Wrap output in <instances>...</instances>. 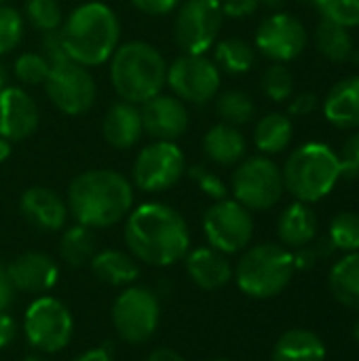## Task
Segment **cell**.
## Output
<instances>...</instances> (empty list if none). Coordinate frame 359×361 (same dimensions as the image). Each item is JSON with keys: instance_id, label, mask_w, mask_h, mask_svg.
<instances>
[{"instance_id": "cell-14", "label": "cell", "mask_w": 359, "mask_h": 361, "mask_svg": "<svg viewBox=\"0 0 359 361\" xmlns=\"http://www.w3.org/2000/svg\"><path fill=\"white\" fill-rule=\"evenodd\" d=\"M51 102L66 114H83L95 102V82L85 66L68 59L51 66L44 82Z\"/></svg>"}, {"instance_id": "cell-1", "label": "cell", "mask_w": 359, "mask_h": 361, "mask_svg": "<svg viewBox=\"0 0 359 361\" xmlns=\"http://www.w3.org/2000/svg\"><path fill=\"white\" fill-rule=\"evenodd\" d=\"M125 243L135 260L150 267H169L186 258L190 233L184 218L174 207L144 203L129 212Z\"/></svg>"}, {"instance_id": "cell-38", "label": "cell", "mask_w": 359, "mask_h": 361, "mask_svg": "<svg viewBox=\"0 0 359 361\" xmlns=\"http://www.w3.org/2000/svg\"><path fill=\"white\" fill-rule=\"evenodd\" d=\"M23 36L21 15L6 4H0V55L11 53Z\"/></svg>"}, {"instance_id": "cell-19", "label": "cell", "mask_w": 359, "mask_h": 361, "mask_svg": "<svg viewBox=\"0 0 359 361\" xmlns=\"http://www.w3.org/2000/svg\"><path fill=\"white\" fill-rule=\"evenodd\" d=\"M21 214L23 218L38 231L55 233L66 226L68 205L59 199L57 192L44 186H32L21 197Z\"/></svg>"}, {"instance_id": "cell-11", "label": "cell", "mask_w": 359, "mask_h": 361, "mask_svg": "<svg viewBox=\"0 0 359 361\" xmlns=\"http://www.w3.org/2000/svg\"><path fill=\"white\" fill-rule=\"evenodd\" d=\"M203 231L214 250L222 254H237L252 241L254 220L248 207L237 201L222 199L207 209Z\"/></svg>"}, {"instance_id": "cell-42", "label": "cell", "mask_w": 359, "mask_h": 361, "mask_svg": "<svg viewBox=\"0 0 359 361\" xmlns=\"http://www.w3.org/2000/svg\"><path fill=\"white\" fill-rule=\"evenodd\" d=\"M44 57L49 59L51 66L55 63H61V61H68V53H66V47H63V40H61V32L59 30H53V32H44Z\"/></svg>"}, {"instance_id": "cell-3", "label": "cell", "mask_w": 359, "mask_h": 361, "mask_svg": "<svg viewBox=\"0 0 359 361\" xmlns=\"http://www.w3.org/2000/svg\"><path fill=\"white\" fill-rule=\"evenodd\" d=\"M59 32L68 57L85 68L108 61L121 38L114 11L102 2H87L74 8Z\"/></svg>"}, {"instance_id": "cell-20", "label": "cell", "mask_w": 359, "mask_h": 361, "mask_svg": "<svg viewBox=\"0 0 359 361\" xmlns=\"http://www.w3.org/2000/svg\"><path fill=\"white\" fill-rule=\"evenodd\" d=\"M186 271L201 290H220L233 279L231 262L214 247H199L186 254Z\"/></svg>"}, {"instance_id": "cell-36", "label": "cell", "mask_w": 359, "mask_h": 361, "mask_svg": "<svg viewBox=\"0 0 359 361\" xmlns=\"http://www.w3.org/2000/svg\"><path fill=\"white\" fill-rule=\"evenodd\" d=\"M25 15L30 23L40 32H53L63 21V13L57 0H28Z\"/></svg>"}, {"instance_id": "cell-7", "label": "cell", "mask_w": 359, "mask_h": 361, "mask_svg": "<svg viewBox=\"0 0 359 361\" xmlns=\"http://www.w3.org/2000/svg\"><path fill=\"white\" fill-rule=\"evenodd\" d=\"M286 186L281 169L267 154L245 159L233 173L235 201L250 212H264L281 201Z\"/></svg>"}, {"instance_id": "cell-41", "label": "cell", "mask_w": 359, "mask_h": 361, "mask_svg": "<svg viewBox=\"0 0 359 361\" xmlns=\"http://www.w3.org/2000/svg\"><path fill=\"white\" fill-rule=\"evenodd\" d=\"M260 4H264L269 8H281L286 4V0H220L224 17H237V19L256 13V8Z\"/></svg>"}, {"instance_id": "cell-49", "label": "cell", "mask_w": 359, "mask_h": 361, "mask_svg": "<svg viewBox=\"0 0 359 361\" xmlns=\"http://www.w3.org/2000/svg\"><path fill=\"white\" fill-rule=\"evenodd\" d=\"M8 154H11V142L0 137V165L8 159Z\"/></svg>"}, {"instance_id": "cell-26", "label": "cell", "mask_w": 359, "mask_h": 361, "mask_svg": "<svg viewBox=\"0 0 359 361\" xmlns=\"http://www.w3.org/2000/svg\"><path fill=\"white\" fill-rule=\"evenodd\" d=\"M91 271L108 286H131L140 275L135 258L118 250H104L95 254L91 258Z\"/></svg>"}, {"instance_id": "cell-5", "label": "cell", "mask_w": 359, "mask_h": 361, "mask_svg": "<svg viewBox=\"0 0 359 361\" xmlns=\"http://www.w3.org/2000/svg\"><path fill=\"white\" fill-rule=\"evenodd\" d=\"M281 176L286 190L303 203L322 201L343 178L339 154L322 142L298 146L288 157Z\"/></svg>"}, {"instance_id": "cell-52", "label": "cell", "mask_w": 359, "mask_h": 361, "mask_svg": "<svg viewBox=\"0 0 359 361\" xmlns=\"http://www.w3.org/2000/svg\"><path fill=\"white\" fill-rule=\"evenodd\" d=\"M23 361H47L44 357H38V355H28Z\"/></svg>"}, {"instance_id": "cell-46", "label": "cell", "mask_w": 359, "mask_h": 361, "mask_svg": "<svg viewBox=\"0 0 359 361\" xmlns=\"http://www.w3.org/2000/svg\"><path fill=\"white\" fill-rule=\"evenodd\" d=\"M17 334L15 319L6 313H0V349H6Z\"/></svg>"}, {"instance_id": "cell-39", "label": "cell", "mask_w": 359, "mask_h": 361, "mask_svg": "<svg viewBox=\"0 0 359 361\" xmlns=\"http://www.w3.org/2000/svg\"><path fill=\"white\" fill-rule=\"evenodd\" d=\"M190 178L197 182V186L201 188V192H205L207 197L216 199V201H222L226 197V186L224 182L220 180L218 173H214L212 169L203 167V165H195L190 167Z\"/></svg>"}, {"instance_id": "cell-16", "label": "cell", "mask_w": 359, "mask_h": 361, "mask_svg": "<svg viewBox=\"0 0 359 361\" xmlns=\"http://www.w3.org/2000/svg\"><path fill=\"white\" fill-rule=\"evenodd\" d=\"M142 127L157 142H176L188 129V108L176 95H154L142 104Z\"/></svg>"}, {"instance_id": "cell-4", "label": "cell", "mask_w": 359, "mask_h": 361, "mask_svg": "<svg viewBox=\"0 0 359 361\" xmlns=\"http://www.w3.org/2000/svg\"><path fill=\"white\" fill-rule=\"evenodd\" d=\"M110 80L123 102L144 104L167 85V63L148 42H125L110 57Z\"/></svg>"}, {"instance_id": "cell-12", "label": "cell", "mask_w": 359, "mask_h": 361, "mask_svg": "<svg viewBox=\"0 0 359 361\" xmlns=\"http://www.w3.org/2000/svg\"><path fill=\"white\" fill-rule=\"evenodd\" d=\"M167 85L182 102L205 104L218 95L220 70L203 53H184L167 66Z\"/></svg>"}, {"instance_id": "cell-25", "label": "cell", "mask_w": 359, "mask_h": 361, "mask_svg": "<svg viewBox=\"0 0 359 361\" xmlns=\"http://www.w3.org/2000/svg\"><path fill=\"white\" fill-rule=\"evenodd\" d=\"M203 148L216 165H237L245 157V137L237 127L220 123L207 131Z\"/></svg>"}, {"instance_id": "cell-17", "label": "cell", "mask_w": 359, "mask_h": 361, "mask_svg": "<svg viewBox=\"0 0 359 361\" xmlns=\"http://www.w3.org/2000/svg\"><path fill=\"white\" fill-rule=\"evenodd\" d=\"M38 127V108L34 99L19 87L0 91V137L19 142L30 137Z\"/></svg>"}, {"instance_id": "cell-34", "label": "cell", "mask_w": 359, "mask_h": 361, "mask_svg": "<svg viewBox=\"0 0 359 361\" xmlns=\"http://www.w3.org/2000/svg\"><path fill=\"white\" fill-rule=\"evenodd\" d=\"M313 8L322 19L339 23L347 30L359 25V0H315Z\"/></svg>"}, {"instance_id": "cell-32", "label": "cell", "mask_w": 359, "mask_h": 361, "mask_svg": "<svg viewBox=\"0 0 359 361\" xmlns=\"http://www.w3.org/2000/svg\"><path fill=\"white\" fill-rule=\"evenodd\" d=\"M216 112L222 118V123L239 127V125H245L254 118L256 104H254L252 95H248L245 91L231 89V91H224L222 95H218Z\"/></svg>"}, {"instance_id": "cell-55", "label": "cell", "mask_w": 359, "mask_h": 361, "mask_svg": "<svg viewBox=\"0 0 359 361\" xmlns=\"http://www.w3.org/2000/svg\"><path fill=\"white\" fill-rule=\"evenodd\" d=\"M212 361H229V360H212Z\"/></svg>"}, {"instance_id": "cell-23", "label": "cell", "mask_w": 359, "mask_h": 361, "mask_svg": "<svg viewBox=\"0 0 359 361\" xmlns=\"http://www.w3.org/2000/svg\"><path fill=\"white\" fill-rule=\"evenodd\" d=\"M277 233L286 247L300 250V247L313 243V239L317 235V216L309 207V203L296 201L290 207H286L284 214L279 216Z\"/></svg>"}, {"instance_id": "cell-43", "label": "cell", "mask_w": 359, "mask_h": 361, "mask_svg": "<svg viewBox=\"0 0 359 361\" xmlns=\"http://www.w3.org/2000/svg\"><path fill=\"white\" fill-rule=\"evenodd\" d=\"M317 95L311 93V91H300L296 95L290 97V114L294 116H309L315 112L317 108Z\"/></svg>"}, {"instance_id": "cell-50", "label": "cell", "mask_w": 359, "mask_h": 361, "mask_svg": "<svg viewBox=\"0 0 359 361\" xmlns=\"http://www.w3.org/2000/svg\"><path fill=\"white\" fill-rule=\"evenodd\" d=\"M4 85H6V70H4V66L0 63V91L4 89Z\"/></svg>"}, {"instance_id": "cell-45", "label": "cell", "mask_w": 359, "mask_h": 361, "mask_svg": "<svg viewBox=\"0 0 359 361\" xmlns=\"http://www.w3.org/2000/svg\"><path fill=\"white\" fill-rule=\"evenodd\" d=\"M15 294H17V290H15L11 277H8L6 269L0 267V313H6L8 311V307L15 300Z\"/></svg>"}, {"instance_id": "cell-15", "label": "cell", "mask_w": 359, "mask_h": 361, "mask_svg": "<svg viewBox=\"0 0 359 361\" xmlns=\"http://www.w3.org/2000/svg\"><path fill=\"white\" fill-rule=\"evenodd\" d=\"M305 25L290 13H273L267 17L256 32V49L273 59L275 63H286L296 59L307 47Z\"/></svg>"}, {"instance_id": "cell-21", "label": "cell", "mask_w": 359, "mask_h": 361, "mask_svg": "<svg viewBox=\"0 0 359 361\" xmlns=\"http://www.w3.org/2000/svg\"><path fill=\"white\" fill-rule=\"evenodd\" d=\"M144 133L142 114L135 104L116 102L110 106L104 118V137L112 148L127 150L133 148Z\"/></svg>"}, {"instance_id": "cell-35", "label": "cell", "mask_w": 359, "mask_h": 361, "mask_svg": "<svg viewBox=\"0 0 359 361\" xmlns=\"http://www.w3.org/2000/svg\"><path fill=\"white\" fill-rule=\"evenodd\" d=\"M262 91L273 102H286L294 95V76L284 63H273L262 74Z\"/></svg>"}, {"instance_id": "cell-10", "label": "cell", "mask_w": 359, "mask_h": 361, "mask_svg": "<svg viewBox=\"0 0 359 361\" xmlns=\"http://www.w3.org/2000/svg\"><path fill=\"white\" fill-rule=\"evenodd\" d=\"M220 0H186L176 17L174 34L184 53H205L222 30Z\"/></svg>"}, {"instance_id": "cell-54", "label": "cell", "mask_w": 359, "mask_h": 361, "mask_svg": "<svg viewBox=\"0 0 359 361\" xmlns=\"http://www.w3.org/2000/svg\"><path fill=\"white\" fill-rule=\"evenodd\" d=\"M355 61H358V66H359V49L355 51Z\"/></svg>"}, {"instance_id": "cell-28", "label": "cell", "mask_w": 359, "mask_h": 361, "mask_svg": "<svg viewBox=\"0 0 359 361\" xmlns=\"http://www.w3.org/2000/svg\"><path fill=\"white\" fill-rule=\"evenodd\" d=\"M330 290L343 307L359 311V252L347 254L332 267Z\"/></svg>"}, {"instance_id": "cell-22", "label": "cell", "mask_w": 359, "mask_h": 361, "mask_svg": "<svg viewBox=\"0 0 359 361\" xmlns=\"http://www.w3.org/2000/svg\"><path fill=\"white\" fill-rule=\"evenodd\" d=\"M326 118L341 129H359V74L339 80L326 102H324Z\"/></svg>"}, {"instance_id": "cell-2", "label": "cell", "mask_w": 359, "mask_h": 361, "mask_svg": "<svg viewBox=\"0 0 359 361\" xmlns=\"http://www.w3.org/2000/svg\"><path fill=\"white\" fill-rule=\"evenodd\" d=\"M68 203L78 224L108 228L131 212L133 188L125 176L112 169H91L72 180Z\"/></svg>"}, {"instance_id": "cell-8", "label": "cell", "mask_w": 359, "mask_h": 361, "mask_svg": "<svg viewBox=\"0 0 359 361\" xmlns=\"http://www.w3.org/2000/svg\"><path fill=\"white\" fill-rule=\"evenodd\" d=\"M23 332L34 349L42 353H57L68 347L74 332V322L63 302L42 296L28 307Z\"/></svg>"}, {"instance_id": "cell-44", "label": "cell", "mask_w": 359, "mask_h": 361, "mask_svg": "<svg viewBox=\"0 0 359 361\" xmlns=\"http://www.w3.org/2000/svg\"><path fill=\"white\" fill-rule=\"evenodd\" d=\"M178 2L180 0H131V4L146 15H167L178 6Z\"/></svg>"}, {"instance_id": "cell-30", "label": "cell", "mask_w": 359, "mask_h": 361, "mask_svg": "<svg viewBox=\"0 0 359 361\" xmlns=\"http://www.w3.org/2000/svg\"><path fill=\"white\" fill-rule=\"evenodd\" d=\"M256 61V51L250 42L241 38H226L216 44L214 51V63L218 70L229 72V74H245L252 70Z\"/></svg>"}, {"instance_id": "cell-33", "label": "cell", "mask_w": 359, "mask_h": 361, "mask_svg": "<svg viewBox=\"0 0 359 361\" xmlns=\"http://www.w3.org/2000/svg\"><path fill=\"white\" fill-rule=\"evenodd\" d=\"M328 239L334 250H343L347 254L359 252V214L341 212L339 216H334Z\"/></svg>"}, {"instance_id": "cell-24", "label": "cell", "mask_w": 359, "mask_h": 361, "mask_svg": "<svg viewBox=\"0 0 359 361\" xmlns=\"http://www.w3.org/2000/svg\"><path fill=\"white\" fill-rule=\"evenodd\" d=\"M273 361H326V345L311 330H288L275 343Z\"/></svg>"}, {"instance_id": "cell-31", "label": "cell", "mask_w": 359, "mask_h": 361, "mask_svg": "<svg viewBox=\"0 0 359 361\" xmlns=\"http://www.w3.org/2000/svg\"><path fill=\"white\" fill-rule=\"evenodd\" d=\"M95 235L89 226L85 224H74L70 226L59 243V252L63 262H68L70 267H83L87 262H91V258L95 256Z\"/></svg>"}, {"instance_id": "cell-27", "label": "cell", "mask_w": 359, "mask_h": 361, "mask_svg": "<svg viewBox=\"0 0 359 361\" xmlns=\"http://www.w3.org/2000/svg\"><path fill=\"white\" fill-rule=\"evenodd\" d=\"M294 135L292 121L281 112H271L256 123L254 144L262 154H279L284 152Z\"/></svg>"}, {"instance_id": "cell-13", "label": "cell", "mask_w": 359, "mask_h": 361, "mask_svg": "<svg viewBox=\"0 0 359 361\" xmlns=\"http://www.w3.org/2000/svg\"><path fill=\"white\" fill-rule=\"evenodd\" d=\"M184 169V154L174 142H154L138 154L133 165V182L146 192H161L178 184Z\"/></svg>"}, {"instance_id": "cell-9", "label": "cell", "mask_w": 359, "mask_h": 361, "mask_svg": "<svg viewBox=\"0 0 359 361\" xmlns=\"http://www.w3.org/2000/svg\"><path fill=\"white\" fill-rule=\"evenodd\" d=\"M161 305L148 288H127L112 307V324L116 334L131 345H140L152 338L159 328Z\"/></svg>"}, {"instance_id": "cell-6", "label": "cell", "mask_w": 359, "mask_h": 361, "mask_svg": "<svg viewBox=\"0 0 359 361\" xmlns=\"http://www.w3.org/2000/svg\"><path fill=\"white\" fill-rule=\"evenodd\" d=\"M294 271V256L288 247L262 243L243 254L235 279L243 294L264 300L281 294L290 286Z\"/></svg>"}, {"instance_id": "cell-40", "label": "cell", "mask_w": 359, "mask_h": 361, "mask_svg": "<svg viewBox=\"0 0 359 361\" xmlns=\"http://www.w3.org/2000/svg\"><path fill=\"white\" fill-rule=\"evenodd\" d=\"M339 154V163H341V176L343 178H358L359 176V129L355 133H351L343 146Z\"/></svg>"}, {"instance_id": "cell-53", "label": "cell", "mask_w": 359, "mask_h": 361, "mask_svg": "<svg viewBox=\"0 0 359 361\" xmlns=\"http://www.w3.org/2000/svg\"><path fill=\"white\" fill-rule=\"evenodd\" d=\"M303 4H307V6H313L315 4V0H300Z\"/></svg>"}, {"instance_id": "cell-37", "label": "cell", "mask_w": 359, "mask_h": 361, "mask_svg": "<svg viewBox=\"0 0 359 361\" xmlns=\"http://www.w3.org/2000/svg\"><path fill=\"white\" fill-rule=\"evenodd\" d=\"M51 74V63L40 53H23L15 61V76L23 85H44Z\"/></svg>"}, {"instance_id": "cell-47", "label": "cell", "mask_w": 359, "mask_h": 361, "mask_svg": "<svg viewBox=\"0 0 359 361\" xmlns=\"http://www.w3.org/2000/svg\"><path fill=\"white\" fill-rule=\"evenodd\" d=\"M72 361H112V355H110L108 349L99 347V349H91V351L80 353L78 357H74Z\"/></svg>"}, {"instance_id": "cell-29", "label": "cell", "mask_w": 359, "mask_h": 361, "mask_svg": "<svg viewBox=\"0 0 359 361\" xmlns=\"http://www.w3.org/2000/svg\"><path fill=\"white\" fill-rule=\"evenodd\" d=\"M315 47L317 51L334 63H343L353 57V38L347 27L322 19L315 27Z\"/></svg>"}, {"instance_id": "cell-48", "label": "cell", "mask_w": 359, "mask_h": 361, "mask_svg": "<svg viewBox=\"0 0 359 361\" xmlns=\"http://www.w3.org/2000/svg\"><path fill=\"white\" fill-rule=\"evenodd\" d=\"M146 361H186L178 351H174V349H167V347H163V349H157V351H152L150 355H148V360Z\"/></svg>"}, {"instance_id": "cell-51", "label": "cell", "mask_w": 359, "mask_h": 361, "mask_svg": "<svg viewBox=\"0 0 359 361\" xmlns=\"http://www.w3.org/2000/svg\"><path fill=\"white\" fill-rule=\"evenodd\" d=\"M353 338L358 341V345H359V319L355 322V326H353Z\"/></svg>"}, {"instance_id": "cell-18", "label": "cell", "mask_w": 359, "mask_h": 361, "mask_svg": "<svg viewBox=\"0 0 359 361\" xmlns=\"http://www.w3.org/2000/svg\"><path fill=\"white\" fill-rule=\"evenodd\" d=\"M6 273L15 286V290L25 294H44L57 283V264L42 252H25L17 256Z\"/></svg>"}]
</instances>
